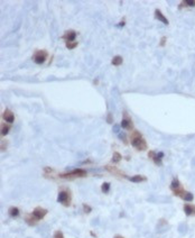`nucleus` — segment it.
Returning <instances> with one entry per match:
<instances>
[{"mask_svg":"<svg viewBox=\"0 0 195 238\" xmlns=\"http://www.w3.org/2000/svg\"><path fill=\"white\" fill-rule=\"evenodd\" d=\"M130 142H131V145L138 150H145L147 148V143L138 130L132 131V134L130 136Z\"/></svg>","mask_w":195,"mask_h":238,"instance_id":"obj_1","label":"nucleus"},{"mask_svg":"<svg viewBox=\"0 0 195 238\" xmlns=\"http://www.w3.org/2000/svg\"><path fill=\"white\" fill-rule=\"evenodd\" d=\"M83 176H87V171L83 168H75L71 172L59 174V178H63V179H75V178H83Z\"/></svg>","mask_w":195,"mask_h":238,"instance_id":"obj_2","label":"nucleus"},{"mask_svg":"<svg viewBox=\"0 0 195 238\" xmlns=\"http://www.w3.org/2000/svg\"><path fill=\"white\" fill-rule=\"evenodd\" d=\"M33 58H34V62L36 64H43L47 58V52L46 51H37L33 56Z\"/></svg>","mask_w":195,"mask_h":238,"instance_id":"obj_3","label":"nucleus"},{"mask_svg":"<svg viewBox=\"0 0 195 238\" xmlns=\"http://www.w3.org/2000/svg\"><path fill=\"white\" fill-rule=\"evenodd\" d=\"M57 202L62 203L63 206L65 207H69L70 206V196L66 191H61L57 196Z\"/></svg>","mask_w":195,"mask_h":238,"instance_id":"obj_4","label":"nucleus"},{"mask_svg":"<svg viewBox=\"0 0 195 238\" xmlns=\"http://www.w3.org/2000/svg\"><path fill=\"white\" fill-rule=\"evenodd\" d=\"M148 156L154 161V163L156 165H161V161H163V157H164V153L163 152H158V153H155V152H149L148 153Z\"/></svg>","mask_w":195,"mask_h":238,"instance_id":"obj_5","label":"nucleus"},{"mask_svg":"<svg viewBox=\"0 0 195 238\" xmlns=\"http://www.w3.org/2000/svg\"><path fill=\"white\" fill-rule=\"evenodd\" d=\"M32 215H33L37 220H42L46 215H47V210L44 209V208H42V207H36Z\"/></svg>","mask_w":195,"mask_h":238,"instance_id":"obj_6","label":"nucleus"},{"mask_svg":"<svg viewBox=\"0 0 195 238\" xmlns=\"http://www.w3.org/2000/svg\"><path fill=\"white\" fill-rule=\"evenodd\" d=\"M75 37H76V32H74V30H67V32L62 36V38L65 39L66 43H72V42L75 40Z\"/></svg>","mask_w":195,"mask_h":238,"instance_id":"obj_7","label":"nucleus"},{"mask_svg":"<svg viewBox=\"0 0 195 238\" xmlns=\"http://www.w3.org/2000/svg\"><path fill=\"white\" fill-rule=\"evenodd\" d=\"M2 117H3V119H5L7 123H9V124H13V123H14V120H15V116H14V113H13V112H11L9 109L5 110V112H3Z\"/></svg>","mask_w":195,"mask_h":238,"instance_id":"obj_8","label":"nucleus"},{"mask_svg":"<svg viewBox=\"0 0 195 238\" xmlns=\"http://www.w3.org/2000/svg\"><path fill=\"white\" fill-rule=\"evenodd\" d=\"M184 212L186 216H195V206L190 203L184 204Z\"/></svg>","mask_w":195,"mask_h":238,"instance_id":"obj_9","label":"nucleus"},{"mask_svg":"<svg viewBox=\"0 0 195 238\" xmlns=\"http://www.w3.org/2000/svg\"><path fill=\"white\" fill-rule=\"evenodd\" d=\"M155 17L158 19L159 21H161L164 25H168V24H169V23H168V19L166 18V17L161 14V11L158 10V9H156V10H155Z\"/></svg>","mask_w":195,"mask_h":238,"instance_id":"obj_10","label":"nucleus"},{"mask_svg":"<svg viewBox=\"0 0 195 238\" xmlns=\"http://www.w3.org/2000/svg\"><path fill=\"white\" fill-rule=\"evenodd\" d=\"M120 126L124 129H131L132 128V123H131V119L127 118V115H126V117H124V118H122Z\"/></svg>","mask_w":195,"mask_h":238,"instance_id":"obj_11","label":"nucleus"},{"mask_svg":"<svg viewBox=\"0 0 195 238\" xmlns=\"http://www.w3.org/2000/svg\"><path fill=\"white\" fill-rule=\"evenodd\" d=\"M122 62H124V60H122V57H121L120 55H116V56H113V58H112V61H111L112 65H114V66H119V65H121V64H122Z\"/></svg>","mask_w":195,"mask_h":238,"instance_id":"obj_12","label":"nucleus"},{"mask_svg":"<svg viewBox=\"0 0 195 238\" xmlns=\"http://www.w3.org/2000/svg\"><path fill=\"white\" fill-rule=\"evenodd\" d=\"M129 180H130L131 182H135V183H139V182H142V181H146L147 179H146L145 176H142V175H134V176L129 178Z\"/></svg>","mask_w":195,"mask_h":238,"instance_id":"obj_13","label":"nucleus"},{"mask_svg":"<svg viewBox=\"0 0 195 238\" xmlns=\"http://www.w3.org/2000/svg\"><path fill=\"white\" fill-rule=\"evenodd\" d=\"M8 212H9V216H10V217H13V218H15V217H18V216H19V213H20L19 209H18V208H16V207H11V208H9Z\"/></svg>","mask_w":195,"mask_h":238,"instance_id":"obj_14","label":"nucleus"},{"mask_svg":"<svg viewBox=\"0 0 195 238\" xmlns=\"http://www.w3.org/2000/svg\"><path fill=\"white\" fill-rule=\"evenodd\" d=\"M180 188H182V185L179 183V181H178L177 179H174V180L172 181V184H171V189H172L173 191H175V190H178V189H180Z\"/></svg>","mask_w":195,"mask_h":238,"instance_id":"obj_15","label":"nucleus"},{"mask_svg":"<svg viewBox=\"0 0 195 238\" xmlns=\"http://www.w3.org/2000/svg\"><path fill=\"white\" fill-rule=\"evenodd\" d=\"M37 221H38V220L36 219L33 215H30V216H27V217H26V222H27L28 225H30V226H34V225H36V223H37Z\"/></svg>","mask_w":195,"mask_h":238,"instance_id":"obj_16","label":"nucleus"},{"mask_svg":"<svg viewBox=\"0 0 195 238\" xmlns=\"http://www.w3.org/2000/svg\"><path fill=\"white\" fill-rule=\"evenodd\" d=\"M182 199L183 200H185V201H187V202H191V201H193V199H194V197H193V194L191 193V192H185L184 193V196L182 197Z\"/></svg>","mask_w":195,"mask_h":238,"instance_id":"obj_17","label":"nucleus"},{"mask_svg":"<svg viewBox=\"0 0 195 238\" xmlns=\"http://www.w3.org/2000/svg\"><path fill=\"white\" fill-rule=\"evenodd\" d=\"M121 158H122V156H121L120 153H118V152H114V153H113V155H112V162H113V163L120 162Z\"/></svg>","mask_w":195,"mask_h":238,"instance_id":"obj_18","label":"nucleus"},{"mask_svg":"<svg viewBox=\"0 0 195 238\" xmlns=\"http://www.w3.org/2000/svg\"><path fill=\"white\" fill-rule=\"evenodd\" d=\"M182 5L179 6V8H182L183 6H188V7H195V0H185L180 2Z\"/></svg>","mask_w":195,"mask_h":238,"instance_id":"obj_19","label":"nucleus"},{"mask_svg":"<svg viewBox=\"0 0 195 238\" xmlns=\"http://www.w3.org/2000/svg\"><path fill=\"white\" fill-rule=\"evenodd\" d=\"M101 191H102L103 193H108V192L110 191V183L104 182V183L101 185Z\"/></svg>","mask_w":195,"mask_h":238,"instance_id":"obj_20","label":"nucleus"},{"mask_svg":"<svg viewBox=\"0 0 195 238\" xmlns=\"http://www.w3.org/2000/svg\"><path fill=\"white\" fill-rule=\"evenodd\" d=\"M9 129H10V126H8V125H2V127H1V135H2V136L7 135V134L9 133Z\"/></svg>","mask_w":195,"mask_h":238,"instance_id":"obj_21","label":"nucleus"},{"mask_svg":"<svg viewBox=\"0 0 195 238\" xmlns=\"http://www.w3.org/2000/svg\"><path fill=\"white\" fill-rule=\"evenodd\" d=\"M77 46V43L76 42H72V43H66V47L69 48V50H73V48H75Z\"/></svg>","mask_w":195,"mask_h":238,"instance_id":"obj_22","label":"nucleus"},{"mask_svg":"<svg viewBox=\"0 0 195 238\" xmlns=\"http://www.w3.org/2000/svg\"><path fill=\"white\" fill-rule=\"evenodd\" d=\"M53 238H64V235H63V233H62L61 230H56V231L54 233Z\"/></svg>","mask_w":195,"mask_h":238,"instance_id":"obj_23","label":"nucleus"},{"mask_svg":"<svg viewBox=\"0 0 195 238\" xmlns=\"http://www.w3.org/2000/svg\"><path fill=\"white\" fill-rule=\"evenodd\" d=\"M91 210H92V209H91V207H90V206L85 204V203L83 204V211H84L85 213H89V212H91Z\"/></svg>","mask_w":195,"mask_h":238,"instance_id":"obj_24","label":"nucleus"},{"mask_svg":"<svg viewBox=\"0 0 195 238\" xmlns=\"http://www.w3.org/2000/svg\"><path fill=\"white\" fill-rule=\"evenodd\" d=\"M106 121H108L109 124H112V123H113V119H112V115H111L110 112H109V113H108V116H106Z\"/></svg>","mask_w":195,"mask_h":238,"instance_id":"obj_25","label":"nucleus"},{"mask_svg":"<svg viewBox=\"0 0 195 238\" xmlns=\"http://www.w3.org/2000/svg\"><path fill=\"white\" fill-rule=\"evenodd\" d=\"M166 39H167V38H166V37L164 36V37H161V40H160V46H164V45H165V43H166Z\"/></svg>","mask_w":195,"mask_h":238,"instance_id":"obj_26","label":"nucleus"},{"mask_svg":"<svg viewBox=\"0 0 195 238\" xmlns=\"http://www.w3.org/2000/svg\"><path fill=\"white\" fill-rule=\"evenodd\" d=\"M114 133H119V126L118 125H114V130H113Z\"/></svg>","mask_w":195,"mask_h":238,"instance_id":"obj_27","label":"nucleus"},{"mask_svg":"<svg viewBox=\"0 0 195 238\" xmlns=\"http://www.w3.org/2000/svg\"><path fill=\"white\" fill-rule=\"evenodd\" d=\"M119 137L121 138V141H124V142H126V139H124V138H126V136H124V135H122V134H119Z\"/></svg>","mask_w":195,"mask_h":238,"instance_id":"obj_28","label":"nucleus"},{"mask_svg":"<svg viewBox=\"0 0 195 238\" xmlns=\"http://www.w3.org/2000/svg\"><path fill=\"white\" fill-rule=\"evenodd\" d=\"M119 25H120V26H124V20H122V21H120V24H119Z\"/></svg>","mask_w":195,"mask_h":238,"instance_id":"obj_29","label":"nucleus"},{"mask_svg":"<svg viewBox=\"0 0 195 238\" xmlns=\"http://www.w3.org/2000/svg\"><path fill=\"white\" fill-rule=\"evenodd\" d=\"M114 238H124V237H121V236H119V235H117V236H116V237Z\"/></svg>","mask_w":195,"mask_h":238,"instance_id":"obj_30","label":"nucleus"}]
</instances>
